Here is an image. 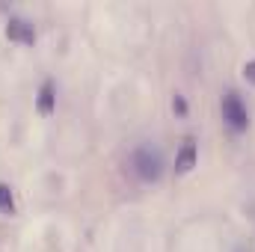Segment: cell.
Here are the masks:
<instances>
[{
  "label": "cell",
  "mask_w": 255,
  "mask_h": 252,
  "mask_svg": "<svg viewBox=\"0 0 255 252\" xmlns=\"http://www.w3.org/2000/svg\"><path fill=\"white\" fill-rule=\"evenodd\" d=\"M130 166H133L136 178H139V181H148V184L157 181L160 172H163V160H160V154L151 151V148H136L133 157H130Z\"/></svg>",
  "instance_id": "1"
},
{
  "label": "cell",
  "mask_w": 255,
  "mask_h": 252,
  "mask_svg": "<svg viewBox=\"0 0 255 252\" xmlns=\"http://www.w3.org/2000/svg\"><path fill=\"white\" fill-rule=\"evenodd\" d=\"M220 107H223L226 125L232 127V130H247V125H250V113H247V104L241 101L238 92H226L223 101H220Z\"/></svg>",
  "instance_id": "2"
},
{
  "label": "cell",
  "mask_w": 255,
  "mask_h": 252,
  "mask_svg": "<svg viewBox=\"0 0 255 252\" xmlns=\"http://www.w3.org/2000/svg\"><path fill=\"white\" fill-rule=\"evenodd\" d=\"M6 36H9V42H18V45H33V42H36V30H33V24L24 21V18H9Z\"/></svg>",
  "instance_id": "3"
},
{
  "label": "cell",
  "mask_w": 255,
  "mask_h": 252,
  "mask_svg": "<svg viewBox=\"0 0 255 252\" xmlns=\"http://www.w3.org/2000/svg\"><path fill=\"white\" fill-rule=\"evenodd\" d=\"M36 107H39V113H42V116H51V113L57 110V89H54V83H51V80H45V83H42L39 98H36Z\"/></svg>",
  "instance_id": "4"
},
{
  "label": "cell",
  "mask_w": 255,
  "mask_h": 252,
  "mask_svg": "<svg viewBox=\"0 0 255 252\" xmlns=\"http://www.w3.org/2000/svg\"><path fill=\"white\" fill-rule=\"evenodd\" d=\"M196 160H199L196 142H193V139H184V145H181V151H178V157H175V169H178V172H190L193 166H196Z\"/></svg>",
  "instance_id": "5"
},
{
  "label": "cell",
  "mask_w": 255,
  "mask_h": 252,
  "mask_svg": "<svg viewBox=\"0 0 255 252\" xmlns=\"http://www.w3.org/2000/svg\"><path fill=\"white\" fill-rule=\"evenodd\" d=\"M12 211H15L12 190H9V184H0V214H12Z\"/></svg>",
  "instance_id": "6"
},
{
  "label": "cell",
  "mask_w": 255,
  "mask_h": 252,
  "mask_svg": "<svg viewBox=\"0 0 255 252\" xmlns=\"http://www.w3.org/2000/svg\"><path fill=\"white\" fill-rule=\"evenodd\" d=\"M172 110H175L178 116L187 113V101H184V95H175V98H172Z\"/></svg>",
  "instance_id": "7"
},
{
  "label": "cell",
  "mask_w": 255,
  "mask_h": 252,
  "mask_svg": "<svg viewBox=\"0 0 255 252\" xmlns=\"http://www.w3.org/2000/svg\"><path fill=\"white\" fill-rule=\"evenodd\" d=\"M244 77H247L250 83H255V60H253V63H247V65H244Z\"/></svg>",
  "instance_id": "8"
}]
</instances>
